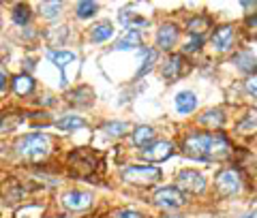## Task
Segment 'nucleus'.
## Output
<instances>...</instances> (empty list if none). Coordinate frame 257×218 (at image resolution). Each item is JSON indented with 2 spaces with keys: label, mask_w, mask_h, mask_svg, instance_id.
<instances>
[{
  "label": "nucleus",
  "mask_w": 257,
  "mask_h": 218,
  "mask_svg": "<svg viewBox=\"0 0 257 218\" xmlns=\"http://www.w3.org/2000/svg\"><path fill=\"white\" fill-rule=\"evenodd\" d=\"M202 45H204V37H189V41L184 43L182 52L184 54H193V52H197Z\"/></svg>",
  "instance_id": "29"
},
{
  "label": "nucleus",
  "mask_w": 257,
  "mask_h": 218,
  "mask_svg": "<svg viewBox=\"0 0 257 218\" xmlns=\"http://www.w3.org/2000/svg\"><path fill=\"white\" fill-rule=\"evenodd\" d=\"M96 9H99V7H96L94 3H88V0H84V3H79L75 7V13H77V18L86 20V18H90V15H94Z\"/></svg>",
  "instance_id": "26"
},
{
  "label": "nucleus",
  "mask_w": 257,
  "mask_h": 218,
  "mask_svg": "<svg viewBox=\"0 0 257 218\" xmlns=\"http://www.w3.org/2000/svg\"><path fill=\"white\" fill-rule=\"evenodd\" d=\"M178 37H180V30L176 24H163L157 32V45L161 50H172L176 41H178Z\"/></svg>",
  "instance_id": "12"
},
{
  "label": "nucleus",
  "mask_w": 257,
  "mask_h": 218,
  "mask_svg": "<svg viewBox=\"0 0 257 218\" xmlns=\"http://www.w3.org/2000/svg\"><path fill=\"white\" fill-rule=\"evenodd\" d=\"M58 218H67V216H58Z\"/></svg>",
  "instance_id": "36"
},
{
  "label": "nucleus",
  "mask_w": 257,
  "mask_h": 218,
  "mask_svg": "<svg viewBox=\"0 0 257 218\" xmlns=\"http://www.w3.org/2000/svg\"><path fill=\"white\" fill-rule=\"evenodd\" d=\"M7 82H9V79H7V75L0 71V90H5V88H7Z\"/></svg>",
  "instance_id": "33"
},
{
  "label": "nucleus",
  "mask_w": 257,
  "mask_h": 218,
  "mask_svg": "<svg viewBox=\"0 0 257 218\" xmlns=\"http://www.w3.org/2000/svg\"><path fill=\"white\" fill-rule=\"evenodd\" d=\"M11 86H13V92L15 94L26 96V94H30L32 90H35V79H32L30 75H15Z\"/></svg>",
  "instance_id": "19"
},
{
  "label": "nucleus",
  "mask_w": 257,
  "mask_h": 218,
  "mask_svg": "<svg viewBox=\"0 0 257 218\" xmlns=\"http://www.w3.org/2000/svg\"><path fill=\"white\" fill-rule=\"evenodd\" d=\"M197 122L202 126H206V128H210V131H214V128H221L225 124V111L219 109V107L208 109V111H204V114L197 118Z\"/></svg>",
  "instance_id": "13"
},
{
  "label": "nucleus",
  "mask_w": 257,
  "mask_h": 218,
  "mask_svg": "<svg viewBox=\"0 0 257 218\" xmlns=\"http://www.w3.org/2000/svg\"><path fill=\"white\" fill-rule=\"evenodd\" d=\"M90 37H92V41H94V43L107 41V39L114 37V26H111L109 22H99V24H96V26L92 28Z\"/></svg>",
  "instance_id": "20"
},
{
  "label": "nucleus",
  "mask_w": 257,
  "mask_h": 218,
  "mask_svg": "<svg viewBox=\"0 0 257 218\" xmlns=\"http://www.w3.org/2000/svg\"><path fill=\"white\" fill-rule=\"evenodd\" d=\"M161 218H184V216H161Z\"/></svg>",
  "instance_id": "34"
},
{
  "label": "nucleus",
  "mask_w": 257,
  "mask_h": 218,
  "mask_svg": "<svg viewBox=\"0 0 257 218\" xmlns=\"http://www.w3.org/2000/svg\"><path fill=\"white\" fill-rule=\"evenodd\" d=\"M69 167H75V173L79 177H88L96 169V160L88 148H77L69 154Z\"/></svg>",
  "instance_id": "5"
},
{
  "label": "nucleus",
  "mask_w": 257,
  "mask_h": 218,
  "mask_svg": "<svg viewBox=\"0 0 257 218\" xmlns=\"http://www.w3.org/2000/svg\"><path fill=\"white\" fill-rule=\"evenodd\" d=\"M101 131L107 137H122V135H126L128 131H131V126H128L126 122H109V124L103 126Z\"/></svg>",
  "instance_id": "23"
},
{
  "label": "nucleus",
  "mask_w": 257,
  "mask_h": 218,
  "mask_svg": "<svg viewBox=\"0 0 257 218\" xmlns=\"http://www.w3.org/2000/svg\"><path fill=\"white\" fill-rule=\"evenodd\" d=\"M195 107H197V96L191 90L176 94V109H178V114H191Z\"/></svg>",
  "instance_id": "15"
},
{
  "label": "nucleus",
  "mask_w": 257,
  "mask_h": 218,
  "mask_svg": "<svg viewBox=\"0 0 257 218\" xmlns=\"http://www.w3.org/2000/svg\"><path fill=\"white\" fill-rule=\"evenodd\" d=\"M246 90L251 92V96H255V75L248 77V82H246Z\"/></svg>",
  "instance_id": "32"
},
{
  "label": "nucleus",
  "mask_w": 257,
  "mask_h": 218,
  "mask_svg": "<svg viewBox=\"0 0 257 218\" xmlns=\"http://www.w3.org/2000/svg\"><path fill=\"white\" fill-rule=\"evenodd\" d=\"M155 128L152 126H138L133 131V143L138 145V148H146V145H150L152 141H155Z\"/></svg>",
  "instance_id": "18"
},
{
  "label": "nucleus",
  "mask_w": 257,
  "mask_h": 218,
  "mask_svg": "<svg viewBox=\"0 0 257 218\" xmlns=\"http://www.w3.org/2000/svg\"><path fill=\"white\" fill-rule=\"evenodd\" d=\"M120 177H122V182L133 184V186H150L163 177V171L152 165H131L122 169Z\"/></svg>",
  "instance_id": "2"
},
{
  "label": "nucleus",
  "mask_w": 257,
  "mask_h": 218,
  "mask_svg": "<svg viewBox=\"0 0 257 218\" xmlns=\"http://www.w3.org/2000/svg\"><path fill=\"white\" fill-rule=\"evenodd\" d=\"M56 126L60 128V131H77V128H82L86 126V120L82 116H62L58 122H56Z\"/></svg>",
  "instance_id": "22"
},
{
  "label": "nucleus",
  "mask_w": 257,
  "mask_h": 218,
  "mask_svg": "<svg viewBox=\"0 0 257 218\" xmlns=\"http://www.w3.org/2000/svg\"><path fill=\"white\" fill-rule=\"evenodd\" d=\"M240 186H242V180H240V173L236 169H223V171L216 175V190H219L223 197L236 195Z\"/></svg>",
  "instance_id": "8"
},
{
  "label": "nucleus",
  "mask_w": 257,
  "mask_h": 218,
  "mask_svg": "<svg viewBox=\"0 0 257 218\" xmlns=\"http://www.w3.org/2000/svg\"><path fill=\"white\" fill-rule=\"evenodd\" d=\"M142 56H144V62H142V69H140V73H138L140 77L144 75V73L150 71V64L157 60V52H155V50H142Z\"/></svg>",
  "instance_id": "27"
},
{
  "label": "nucleus",
  "mask_w": 257,
  "mask_h": 218,
  "mask_svg": "<svg viewBox=\"0 0 257 218\" xmlns=\"http://www.w3.org/2000/svg\"><path fill=\"white\" fill-rule=\"evenodd\" d=\"M47 56H50V60L60 69V73H62V84H64V82H67V77H64V69H67V64L75 62L77 56H75L73 52H64V50H60V52H50Z\"/></svg>",
  "instance_id": "17"
},
{
  "label": "nucleus",
  "mask_w": 257,
  "mask_h": 218,
  "mask_svg": "<svg viewBox=\"0 0 257 218\" xmlns=\"http://www.w3.org/2000/svg\"><path fill=\"white\" fill-rule=\"evenodd\" d=\"M114 218H144V214L138 212V209H118Z\"/></svg>",
  "instance_id": "31"
},
{
  "label": "nucleus",
  "mask_w": 257,
  "mask_h": 218,
  "mask_svg": "<svg viewBox=\"0 0 257 218\" xmlns=\"http://www.w3.org/2000/svg\"><path fill=\"white\" fill-rule=\"evenodd\" d=\"M234 62H236L242 71H246V73H253V71H255V56H253V54H248V52L238 54L236 58H234Z\"/></svg>",
  "instance_id": "25"
},
{
  "label": "nucleus",
  "mask_w": 257,
  "mask_h": 218,
  "mask_svg": "<svg viewBox=\"0 0 257 218\" xmlns=\"http://www.w3.org/2000/svg\"><path fill=\"white\" fill-rule=\"evenodd\" d=\"M0 26H3V18H0Z\"/></svg>",
  "instance_id": "35"
},
{
  "label": "nucleus",
  "mask_w": 257,
  "mask_h": 218,
  "mask_svg": "<svg viewBox=\"0 0 257 218\" xmlns=\"http://www.w3.org/2000/svg\"><path fill=\"white\" fill-rule=\"evenodd\" d=\"M62 203L67 209H71V212H84V209L92 205V195L90 192H84V190H71L64 195Z\"/></svg>",
  "instance_id": "10"
},
{
  "label": "nucleus",
  "mask_w": 257,
  "mask_h": 218,
  "mask_svg": "<svg viewBox=\"0 0 257 218\" xmlns=\"http://www.w3.org/2000/svg\"><path fill=\"white\" fill-rule=\"evenodd\" d=\"M176 188L180 192H191V195H199V192L206 190V177L202 173L193 171V169H184L176 175Z\"/></svg>",
  "instance_id": "4"
},
{
  "label": "nucleus",
  "mask_w": 257,
  "mask_h": 218,
  "mask_svg": "<svg viewBox=\"0 0 257 218\" xmlns=\"http://www.w3.org/2000/svg\"><path fill=\"white\" fill-rule=\"evenodd\" d=\"M174 154V143L172 141H152L150 145L142 150V156L150 160V163H161V160H167Z\"/></svg>",
  "instance_id": "9"
},
{
  "label": "nucleus",
  "mask_w": 257,
  "mask_h": 218,
  "mask_svg": "<svg viewBox=\"0 0 257 218\" xmlns=\"http://www.w3.org/2000/svg\"><path fill=\"white\" fill-rule=\"evenodd\" d=\"M50 145H52V139L43 133H30L26 137L15 143V150L20 152L22 156L26 158H41L50 152Z\"/></svg>",
  "instance_id": "3"
},
{
  "label": "nucleus",
  "mask_w": 257,
  "mask_h": 218,
  "mask_svg": "<svg viewBox=\"0 0 257 218\" xmlns=\"http://www.w3.org/2000/svg\"><path fill=\"white\" fill-rule=\"evenodd\" d=\"M189 62L184 58L182 54H172L170 58L163 62V69H161V75L167 79V84H174L176 79H180L182 75H187L189 73Z\"/></svg>",
  "instance_id": "6"
},
{
  "label": "nucleus",
  "mask_w": 257,
  "mask_h": 218,
  "mask_svg": "<svg viewBox=\"0 0 257 218\" xmlns=\"http://www.w3.org/2000/svg\"><path fill=\"white\" fill-rule=\"evenodd\" d=\"M238 133L248 135V133H255V111H251V116H246L242 120V124L238 126Z\"/></svg>",
  "instance_id": "30"
},
{
  "label": "nucleus",
  "mask_w": 257,
  "mask_h": 218,
  "mask_svg": "<svg viewBox=\"0 0 257 218\" xmlns=\"http://www.w3.org/2000/svg\"><path fill=\"white\" fill-rule=\"evenodd\" d=\"M142 45V35L140 32H135V30H128L126 35L122 39H118V43H116V50H135V47H140Z\"/></svg>",
  "instance_id": "21"
},
{
  "label": "nucleus",
  "mask_w": 257,
  "mask_h": 218,
  "mask_svg": "<svg viewBox=\"0 0 257 218\" xmlns=\"http://www.w3.org/2000/svg\"><path fill=\"white\" fill-rule=\"evenodd\" d=\"M11 18L18 26H26V24L30 22V7L28 5H15Z\"/></svg>",
  "instance_id": "24"
},
{
  "label": "nucleus",
  "mask_w": 257,
  "mask_h": 218,
  "mask_svg": "<svg viewBox=\"0 0 257 218\" xmlns=\"http://www.w3.org/2000/svg\"><path fill=\"white\" fill-rule=\"evenodd\" d=\"M236 43V28L234 26H221L212 35V45L216 52H229Z\"/></svg>",
  "instance_id": "11"
},
{
  "label": "nucleus",
  "mask_w": 257,
  "mask_h": 218,
  "mask_svg": "<svg viewBox=\"0 0 257 218\" xmlns=\"http://www.w3.org/2000/svg\"><path fill=\"white\" fill-rule=\"evenodd\" d=\"M152 201H155V205L163 207V209H174V207H180L187 203V195L174 186H167V188H159Z\"/></svg>",
  "instance_id": "7"
},
{
  "label": "nucleus",
  "mask_w": 257,
  "mask_h": 218,
  "mask_svg": "<svg viewBox=\"0 0 257 218\" xmlns=\"http://www.w3.org/2000/svg\"><path fill=\"white\" fill-rule=\"evenodd\" d=\"M60 11H62V5H60V3H45V5H41V13L45 15L47 20L58 18Z\"/></svg>",
  "instance_id": "28"
},
{
  "label": "nucleus",
  "mask_w": 257,
  "mask_h": 218,
  "mask_svg": "<svg viewBox=\"0 0 257 218\" xmlns=\"http://www.w3.org/2000/svg\"><path fill=\"white\" fill-rule=\"evenodd\" d=\"M67 99H69L71 105L88 107V105H92V101H94V92H92V88H88V86H79L77 90H71L67 94Z\"/></svg>",
  "instance_id": "14"
},
{
  "label": "nucleus",
  "mask_w": 257,
  "mask_h": 218,
  "mask_svg": "<svg viewBox=\"0 0 257 218\" xmlns=\"http://www.w3.org/2000/svg\"><path fill=\"white\" fill-rule=\"evenodd\" d=\"M182 150L191 158L221 160L231 154V143L223 133H191L184 139Z\"/></svg>",
  "instance_id": "1"
},
{
  "label": "nucleus",
  "mask_w": 257,
  "mask_h": 218,
  "mask_svg": "<svg viewBox=\"0 0 257 218\" xmlns=\"http://www.w3.org/2000/svg\"><path fill=\"white\" fill-rule=\"evenodd\" d=\"M210 26H212V20L208 18V15H197V18L189 20L187 30L191 37H202L206 30H210Z\"/></svg>",
  "instance_id": "16"
}]
</instances>
